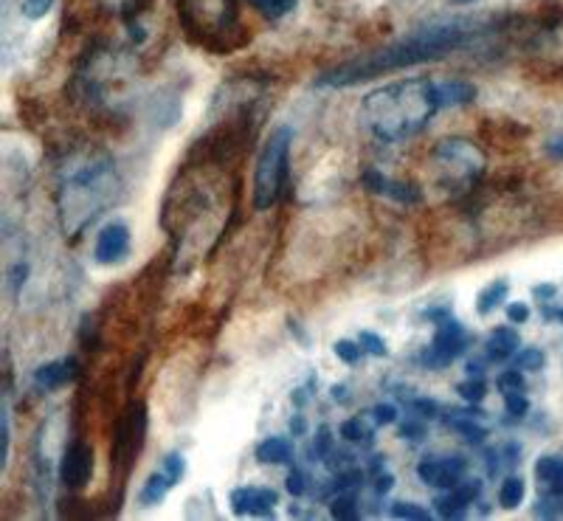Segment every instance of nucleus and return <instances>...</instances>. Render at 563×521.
I'll use <instances>...</instances> for the list:
<instances>
[{
    "label": "nucleus",
    "mask_w": 563,
    "mask_h": 521,
    "mask_svg": "<svg viewBox=\"0 0 563 521\" xmlns=\"http://www.w3.org/2000/svg\"><path fill=\"white\" fill-rule=\"evenodd\" d=\"M527 496V485L521 477H507L499 488V505L505 510H516Z\"/></svg>",
    "instance_id": "obj_22"
},
{
    "label": "nucleus",
    "mask_w": 563,
    "mask_h": 521,
    "mask_svg": "<svg viewBox=\"0 0 563 521\" xmlns=\"http://www.w3.org/2000/svg\"><path fill=\"white\" fill-rule=\"evenodd\" d=\"M544 361H547V355L541 353V350L527 347L516 355V367H519L521 373H538V369L544 367Z\"/></svg>",
    "instance_id": "obj_26"
},
{
    "label": "nucleus",
    "mask_w": 563,
    "mask_h": 521,
    "mask_svg": "<svg viewBox=\"0 0 563 521\" xmlns=\"http://www.w3.org/2000/svg\"><path fill=\"white\" fill-rule=\"evenodd\" d=\"M279 496L271 488H238L231 494V510L238 516H274Z\"/></svg>",
    "instance_id": "obj_13"
},
{
    "label": "nucleus",
    "mask_w": 563,
    "mask_h": 521,
    "mask_svg": "<svg viewBox=\"0 0 563 521\" xmlns=\"http://www.w3.org/2000/svg\"><path fill=\"white\" fill-rule=\"evenodd\" d=\"M456 3H474V0H456Z\"/></svg>",
    "instance_id": "obj_47"
},
{
    "label": "nucleus",
    "mask_w": 563,
    "mask_h": 521,
    "mask_svg": "<svg viewBox=\"0 0 563 521\" xmlns=\"http://www.w3.org/2000/svg\"><path fill=\"white\" fill-rule=\"evenodd\" d=\"M479 494H482L479 479H462L456 488H451V490H445L442 496H437L434 508L442 519H460V516H465V510L474 505V499Z\"/></svg>",
    "instance_id": "obj_12"
},
{
    "label": "nucleus",
    "mask_w": 563,
    "mask_h": 521,
    "mask_svg": "<svg viewBox=\"0 0 563 521\" xmlns=\"http://www.w3.org/2000/svg\"><path fill=\"white\" fill-rule=\"evenodd\" d=\"M507 293H510V282H507V279H496V282L487 285V288L479 293V299H476V310H479V315H490L493 310L505 302Z\"/></svg>",
    "instance_id": "obj_21"
},
{
    "label": "nucleus",
    "mask_w": 563,
    "mask_h": 521,
    "mask_svg": "<svg viewBox=\"0 0 563 521\" xmlns=\"http://www.w3.org/2000/svg\"><path fill=\"white\" fill-rule=\"evenodd\" d=\"M536 479L538 485L547 490V496L552 499H563V457H541L536 463Z\"/></svg>",
    "instance_id": "obj_15"
},
{
    "label": "nucleus",
    "mask_w": 563,
    "mask_h": 521,
    "mask_svg": "<svg viewBox=\"0 0 563 521\" xmlns=\"http://www.w3.org/2000/svg\"><path fill=\"white\" fill-rule=\"evenodd\" d=\"M361 180H364V187L369 189L372 195H384V198L397 200V203H406V207H415V203H420L422 200L420 189H417L415 184L391 180L386 178L384 173H378V169H366V173L361 175Z\"/></svg>",
    "instance_id": "obj_11"
},
{
    "label": "nucleus",
    "mask_w": 563,
    "mask_h": 521,
    "mask_svg": "<svg viewBox=\"0 0 563 521\" xmlns=\"http://www.w3.org/2000/svg\"><path fill=\"white\" fill-rule=\"evenodd\" d=\"M465 459L462 457H426L417 465V477L429 488L451 490L465 479Z\"/></svg>",
    "instance_id": "obj_9"
},
{
    "label": "nucleus",
    "mask_w": 563,
    "mask_h": 521,
    "mask_svg": "<svg viewBox=\"0 0 563 521\" xmlns=\"http://www.w3.org/2000/svg\"><path fill=\"white\" fill-rule=\"evenodd\" d=\"M333 398L335 400H346V387H333Z\"/></svg>",
    "instance_id": "obj_46"
},
{
    "label": "nucleus",
    "mask_w": 563,
    "mask_h": 521,
    "mask_svg": "<svg viewBox=\"0 0 563 521\" xmlns=\"http://www.w3.org/2000/svg\"><path fill=\"white\" fill-rule=\"evenodd\" d=\"M288 490H290V496H305V494H308V479H305V474H301V470H290Z\"/></svg>",
    "instance_id": "obj_38"
},
{
    "label": "nucleus",
    "mask_w": 563,
    "mask_h": 521,
    "mask_svg": "<svg viewBox=\"0 0 563 521\" xmlns=\"http://www.w3.org/2000/svg\"><path fill=\"white\" fill-rule=\"evenodd\" d=\"M456 392H460L462 400H467V403H482L487 395V387H485V380L471 375V378L462 380L460 387H456Z\"/></svg>",
    "instance_id": "obj_25"
},
{
    "label": "nucleus",
    "mask_w": 563,
    "mask_h": 521,
    "mask_svg": "<svg viewBox=\"0 0 563 521\" xmlns=\"http://www.w3.org/2000/svg\"><path fill=\"white\" fill-rule=\"evenodd\" d=\"M519 347H521L519 330H512V328H496L490 335H487V342H485L487 358L490 361L510 358V355L519 353Z\"/></svg>",
    "instance_id": "obj_16"
},
{
    "label": "nucleus",
    "mask_w": 563,
    "mask_h": 521,
    "mask_svg": "<svg viewBox=\"0 0 563 521\" xmlns=\"http://www.w3.org/2000/svg\"><path fill=\"white\" fill-rule=\"evenodd\" d=\"M391 485H395V477H391V474H380V477L375 479V490H378V494H389Z\"/></svg>",
    "instance_id": "obj_41"
},
{
    "label": "nucleus",
    "mask_w": 563,
    "mask_h": 521,
    "mask_svg": "<svg viewBox=\"0 0 563 521\" xmlns=\"http://www.w3.org/2000/svg\"><path fill=\"white\" fill-rule=\"evenodd\" d=\"M400 434H404V437H409V440H420L422 437V425L406 423L404 429H400Z\"/></svg>",
    "instance_id": "obj_43"
},
{
    "label": "nucleus",
    "mask_w": 563,
    "mask_h": 521,
    "mask_svg": "<svg viewBox=\"0 0 563 521\" xmlns=\"http://www.w3.org/2000/svg\"><path fill=\"white\" fill-rule=\"evenodd\" d=\"M474 418H482L479 409H474V412H451L449 425L454 429V432H460L467 443H485L487 429L476 423Z\"/></svg>",
    "instance_id": "obj_20"
},
{
    "label": "nucleus",
    "mask_w": 563,
    "mask_h": 521,
    "mask_svg": "<svg viewBox=\"0 0 563 521\" xmlns=\"http://www.w3.org/2000/svg\"><path fill=\"white\" fill-rule=\"evenodd\" d=\"M482 32H485V20L482 18L434 20L429 26L415 29V32L384 45V48L358 54V57L335 65V68L321 74L316 85H321V88H352V85H361L366 79L415 68V65L431 63V59L449 57L451 52H460L462 45L479 37Z\"/></svg>",
    "instance_id": "obj_1"
},
{
    "label": "nucleus",
    "mask_w": 563,
    "mask_h": 521,
    "mask_svg": "<svg viewBox=\"0 0 563 521\" xmlns=\"http://www.w3.org/2000/svg\"><path fill=\"white\" fill-rule=\"evenodd\" d=\"M90 474H93V448L82 440H74L59 459V483L70 490H79L90 483Z\"/></svg>",
    "instance_id": "obj_8"
},
{
    "label": "nucleus",
    "mask_w": 563,
    "mask_h": 521,
    "mask_svg": "<svg viewBox=\"0 0 563 521\" xmlns=\"http://www.w3.org/2000/svg\"><path fill=\"white\" fill-rule=\"evenodd\" d=\"M164 470H167L169 477H173V483L178 485L186 474L184 454H167V459H164Z\"/></svg>",
    "instance_id": "obj_34"
},
{
    "label": "nucleus",
    "mask_w": 563,
    "mask_h": 521,
    "mask_svg": "<svg viewBox=\"0 0 563 521\" xmlns=\"http://www.w3.org/2000/svg\"><path fill=\"white\" fill-rule=\"evenodd\" d=\"M341 437L350 443H372V429L361 418H352L341 423Z\"/></svg>",
    "instance_id": "obj_24"
},
{
    "label": "nucleus",
    "mask_w": 563,
    "mask_h": 521,
    "mask_svg": "<svg viewBox=\"0 0 563 521\" xmlns=\"http://www.w3.org/2000/svg\"><path fill=\"white\" fill-rule=\"evenodd\" d=\"M9 454H12V423H9V406H3V470L9 465Z\"/></svg>",
    "instance_id": "obj_36"
},
{
    "label": "nucleus",
    "mask_w": 563,
    "mask_h": 521,
    "mask_svg": "<svg viewBox=\"0 0 563 521\" xmlns=\"http://www.w3.org/2000/svg\"><path fill=\"white\" fill-rule=\"evenodd\" d=\"M130 254V229L128 223H108L99 232L97 248H93V257H97L99 265H119L124 263Z\"/></svg>",
    "instance_id": "obj_10"
},
{
    "label": "nucleus",
    "mask_w": 563,
    "mask_h": 521,
    "mask_svg": "<svg viewBox=\"0 0 563 521\" xmlns=\"http://www.w3.org/2000/svg\"><path fill=\"white\" fill-rule=\"evenodd\" d=\"M290 432H294L296 437H301V434L308 432V423H305V418H301V414H296V418L290 420Z\"/></svg>",
    "instance_id": "obj_44"
},
{
    "label": "nucleus",
    "mask_w": 563,
    "mask_h": 521,
    "mask_svg": "<svg viewBox=\"0 0 563 521\" xmlns=\"http://www.w3.org/2000/svg\"><path fill=\"white\" fill-rule=\"evenodd\" d=\"M434 162L440 164L445 184H460V187L476 184L487 167L485 153L467 138H445V142L437 144Z\"/></svg>",
    "instance_id": "obj_5"
},
{
    "label": "nucleus",
    "mask_w": 563,
    "mask_h": 521,
    "mask_svg": "<svg viewBox=\"0 0 563 521\" xmlns=\"http://www.w3.org/2000/svg\"><path fill=\"white\" fill-rule=\"evenodd\" d=\"M465 344H467L465 330H462V324L456 322V319H451L449 315V319L437 322L434 342H431V347H426V353H422V364H426L429 369L449 367L451 361L465 350Z\"/></svg>",
    "instance_id": "obj_7"
},
{
    "label": "nucleus",
    "mask_w": 563,
    "mask_h": 521,
    "mask_svg": "<svg viewBox=\"0 0 563 521\" xmlns=\"http://www.w3.org/2000/svg\"><path fill=\"white\" fill-rule=\"evenodd\" d=\"M57 0H23V14L29 20H43L45 14L52 12Z\"/></svg>",
    "instance_id": "obj_33"
},
{
    "label": "nucleus",
    "mask_w": 563,
    "mask_h": 521,
    "mask_svg": "<svg viewBox=\"0 0 563 521\" xmlns=\"http://www.w3.org/2000/svg\"><path fill=\"white\" fill-rule=\"evenodd\" d=\"M505 406H507V414H512V418H525V414L530 412V400H527L525 392L505 395Z\"/></svg>",
    "instance_id": "obj_32"
},
{
    "label": "nucleus",
    "mask_w": 563,
    "mask_h": 521,
    "mask_svg": "<svg viewBox=\"0 0 563 521\" xmlns=\"http://www.w3.org/2000/svg\"><path fill=\"white\" fill-rule=\"evenodd\" d=\"M391 516H395V519H409V521H429L431 519L429 510L420 508V505H415V502L391 505Z\"/></svg>",
    "instance_id": "obj_27"
},
{
    "label": "nucleus",
    "mask_w": 563,
    "mask_h": 521,
    "mask_svg": "<svg viewBox=\"0 0 563 521\" xmlns=\"http://www.w3.org/2000/svg\"><path fill=\"white\" fill-rule=\"evenodd\" d=\"M330 513H333V519H358V505H355V496L344 494L339 496L333 502V508H330Z\"/></svg>",
    "instance_id": "obj_28"
},
{
    "label": "nucleus",
    "mask_w": 563,
    "mask_h": 521,
    "mask_svg": "<svg viewBox=\"0 0 563 521\" xmlns=\"http://www.w3.org/2000/svg\"><path fill=\"white\" fill-rule=\"evenodd\" d=\"M290 144H294V130L276 128L265 142L263 153L256 158L254 169V209L268 212L276 200L282 198V189L288 184L290 167Z\"/></svg>",
    "instance_id": "obj_4"
},
{
    "label": "nucleus",
    "mask_w": 563,
    "mask_h": 521,
    "mask_svg": "<svg viewBox=\"0 0 563 521\" xmlns=\"http://www.w3.org/2000/svg\"><path fill=\"white\" fill-rule=\"evenodd\" d=\"M527 319H530V308H527L525 302H512L510 308H507V322L510 324H525Z\"/></svg>",
    "instance_id": "obj_37"
},
{
    "label": "nucleus",
    "mask_w": 563,
    "mask_h": 521,
    "mask_svg": "<svg viewBox=\"0 0 563 521\" xmlns=\"http://www.w3.org/2000/svg\"><path fill=\"white\" fill-rule=\"evenodd\" d=\"M544 315L547 319H558V322H563V308H547Z\"/></svg>",
    "instance_id": "obj_45"
},
{
    "label": "nucleus",
    "mask_w": 563,
    "mask_h": 521,
    "mask_svg": "<svg viewBox=\"0 0 563 521\" xmlns=\"http://www.w3.org/2000/svg\"><path fill=\"white\" fill-rule=\"evenodd\" d=\"M186 26L200 34H223L238 23L234 0H178Z\"/></svg>",
    "instance_id": "obj_6"
},
{
    "label": "nucleus",
    "mask_w": 563,
    "mask_h": 521,
    "mask_svg": "<svg viewBox=\"0 0 563 521\" xmlns=\"http://www.w3.org/2000/svg\"><path fill=\"white\" fill-rule=\"evenodd\" d=\"M361 347H364V353L375 355V358H384V355H389V350H386V342L380 339V335L369 333V330H364V333L358 335Z\"/></svg>",
    "instance_id": "obj_31"
},
{
    "label": "nucleus",
    "mask_w": 563,
    "mask_h": 521,
    "mask_svg": "<svg viewBox=\"0 0 563 521\" xmlns=\"http://www.w3.org/2000/svg\"><path fill=\"white\" fill-rule=\"evenodd\" d=\"M496 384H499V392H501V395L525 392V378H521L519 367H516V369H507V373H501Z\"/></svg>",
    "instance_id": "obj_30"
},
{
    "label": "nucleus",
    "mask_w": 563,
    "mask_h": 521,
    "mask_svg": "<svg viewBox=\"0 0 563 521\" xmlns=\"http://www.w3.org/2000/svg\"><path fill=\"white\" fill-rule=\"evenodd\" d=\"M113 162L108 155H85L63 173L59 214L68 234L82 232L113 198Z\"/></svg>",
    "instance_id": "obj_3"
},
{
    "label": "nucleus",
    "mask_w": 563,
    "mask_h": 521,
    "mask_svg": "<svg viewBox=\"0 0 563 521\" xmlns=\"http://www.w3.org/2000/svg\"><path fill=\"white\" fill-rule=\"evenodd\" d=\"M256 459L263 465H288L294 459V445L285 437H265L256 445Z\"/></svg>",
    "instance_id": "obj_18"
},
{
    "label": "nucleus",
    "mask_w": 563,
    "mask_h": 521,
    "mask_svg": "<svg viewBox=\"0 0 563 521\" xmlns=\"http://www.w3.org/2000/svg\"><path fill=\"white\" fill-rule=\"evenodd\" d=\"M442 108H465L476 99V88L465 79H437Z\"/></svg>",
    "instance_id": "obj_17"
},
{
    "label": "nucleus",
    "mask_w": 563,
    "mask_h": 521,
    "mask_svg": "<svg viewBox=\"0 0 563 521\" xmlns=\"http://www.w3.org/2000/svg\"><path fill=\"white\" fill-rule=\"evenodd\" d=\"M74 378H77V358L48 361V364H43V367L34 373V384H37L40 389H48V392L65 387V384H70Z\"/></svg>",
    "instance_id": "obj_14"
},
{
    "label": "nucleus",
    "mask_w": 563,
    "mask_h": 521,
    "mask_svg": "<svg viewBox=\"0 0 563 521\" xmlns=\"http://www.w3.org/2000/svg\"><path fill=\"white\" fill-rule=\"evenodd\" d=\"M173 488H175V483L167 470H155V474H150V479L144 483V488H141V496H139L141 505H144V508H153V505L164 502Z\"/></svg>",
    "instance_id": "obj_19"
},
{
    "label": "nucleus",
    "mask_w": 563,
    "mask_h": 521,
    "mask_svg": "<svg viewBox=\"0 0 563 521\" xmlns=\"http://www.w3.org/2000/svg\"><path fill=\"white\" fill-rule=\"evenodd\" d=\"M555 293H558L555 285H536V288H532V297L541 299V302H552Z\"/></svg>",
    "instance_id": "obj_39"
},
{
    "label": "nucleus",
    "mask_w": 563,
    "mask_h": 521,
    "mask_svg": "<svg viewBox=\"0 0 563 521\" xmlns=\"http://www.w3.org/2000/svg\"><path fill=\"white\" fill-rule=\"evenodd\" d=\"M544 149H547V155H550V158L561 162V158H563V135H555V138H550V142L544 144Z\"/></svg>",
    "instance_id": "obj_40"
},
{
    "label": "nucleus",
    "mask_w": 563,
    "mask_h": 521,
    "mask_svg": "<svg viewBox=\"0 0 563 521\" xmlns=\"http://www.w3.org/2000/svg\"><path fill=\"white\" fill-rule=\"evenodd\" d=\"M372 418H375L378 425H391L397 420V409L391 403H378L372 409Z\"/></svg>",
    "instance_id": "obj_35"
},
{
    "label": "nucleus",
    "mask_w": 563,
    "mask_h": 521,
    "mask_svg": "<svg viewBox=\"0 0 563 521\" xmlns=\"http://www.w3.org/2000/svg\"><path fill=\"white\" fill-rule=\"evenodd\" d=\"M251 7L268 20H282L288 18L296 9V0H251Z\"/></svg>",
    "instance_id": "obj_23"
},
{
    "label": "nucleus",
    "mask_w": 563,
    "mask_h": 521,
    "mask_svg": "<svg viewBox=\"0 0 563 521\" xmlns=\"http://www.w3.org/2000/svg\"><path fill=\"white\" fill-rule=\"evenodd\" d=\"M335 355H339L344 364H358L361 355H364V347H361V342H350V339H341V342H335Z\"/></svg>",
    "instance_id": "obj_29"
},
{
    "label": "nucleus",
    "mask_w": 563,
    "mask_h": 521,
    "mask_svg": "<svg viewBox=\"0 0 563 521\" xmlns=\"http://www.w3.org/2000/svg\"><path fill=\"white\" fill-rule=\"evenodd\" d=\"M415 406L422 412V418H437V403H434V400H417Z\"/></svg>",
    "instance_id": "obj_42"
},
{
    "label": "nucleus",
    "mask_w": 563,
    "mask_h": 521,
    "mask_svg": "<svg viewBox=\"0 0 563 521\" xmlns=\"http://www.w3.org/2000/svg\"><path fill=\"white\" fill-rule=\"evenodd\" d=\"M437 110H442L437 79H400L366 93L361 102V122L378 142L397 144L429 128Z\"/></svg>",
    "instance_id": "obj_2"
}]
</instances>
